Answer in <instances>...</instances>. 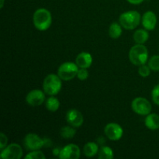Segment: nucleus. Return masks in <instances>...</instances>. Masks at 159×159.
Instances as JSON below:
<instances>
[{"label":"nucleus","mask_w":159,"mask_h":159,"mask_svg":"<svg viewBox=\"0 0 159 159\" xmlns=\"http://www.w3.org/2000/svg\"><path fill=\"white\" fill-rule=\"evenodd\" d=\"M138 73L141 77H148L151 73V68H149L148 65L147 66L145 65H142L138 69Z\"/></svg>","instance_id":"nucleus-24"},{"label":"nucleus","mask_w":159,"mask_h":159,"mask_svg":"<svg viewBox=\"0 0 159 159\" xmlns=\"http://www.w3.org/2000/svg\"><path fill=\"white\" fill-rule=\"evenodd\" d=\"M122 34V26L117 23H113L109 28V35L111 38H119Z\"/></svg>","instance_id":"nucleus-18"},{"label":"nucleus","mask_w":159,"mask_h":159,"mask_svg":"<svg viewBox=\"0 0 159 159\" xmlns=\"http://www.w3.org/2000/svg\"><path fill=\"white\" fill-rule=\"evenodd\" d=\"M45 99V95L43 91L40 89H34L30 92L26 97L28 105L31 107H37L41 105Z\"/></svg>","instance_id":"nucleus-11"},{"label":"nucleus","mask_w":159,"mask_h":159,"mask_svg":"<svg viewBox=\"0 0 159 159\" xmlns=\"http://www.w3.org/2000/svg\"><path fill=\"white\" fill-rule=\"evenodd\" d=\"M106 136L111 141H118L120 139L124 134V130L120 125L116 123H110L104 129Z\"/></svg>","instance_id":"nucleus-9"},{"label":"nucleus","mask_w":159,"mask_h":159,"mask_svg":"<svg viewBox=\"0 0 159 159\" xmlns=\"http://www.w3.org/2000/svg\"><path fill=\"white\" fill-rule=\"evenodd\" d=\"M23 156L22 148L17 144H11L2 149L0 157L3 159H20Z\"/></svg>","instance_id":"nucleus-8"},{"label":"nucleus","mask_w":159,"mask_h":159,"mask_svg":"<svg viewBox=\"0 0 159 159\" xmlns=\"http://www.w3.org/2000/svg\"><path fill=\"white\" fill-rule=\"evenodd\" d=\"M149 38V34L147 30L143 29L138 30L134 34V40L136 43L139 44H144Z\"/></svg>","instance_id":"nucleus-16"},{"label":"nucleus","mask_w":159,"mask_h":159,"mask_svg":"<svg viewBox=\"0 0 159 159\" xmlns=\"http://www.w3.org/2000/svg\"><path fill=\"white\" fill-rule=\"evenodd\" d=\"M79 66L76 63L65 62L63 63L57 70V75L63 81H70L77 76Z\"/></svg>","instance_id":"nucleus-5"},{"label":"nucleus","mask_w":159,"mask_h":159,"mask_svg":"<svg viewBox=\"0 0 159 159\" xmlns=\"http://www.w3.org/2000/svg\"><path fill=\"white\" fill-rule=\"evenodd\" d=\"M152 98L153 102L156 105L159 106V85L154 87L153 90L152 92Z\"/></svg>","instance_id":"nucleus-25"},{"label":"nucleus","mask_w":159,"mask_h":159,"mask_svg":"<svg viewBox=\"0 0 159 159\" xmlns=\"http://www.w3.org/2000/svg\"><path fill=\"white\" fill-rule=\"evenodd\" d=\"M4 6V0H1V3H0V8H2Z\"/></svg>","instance_id":"nucleus-30"},{"label":"nucleus","mask_w":159,"mask_h":159,"mask_svg":"<svg viewBox=\"0 0 159 159\" xmlns=\"http://www.w3.org/2000/svg\"><path fill=\"white\" fill-rule=\"evenodd\" d=\"M75 63L80 68H89L93 63V57L88 52H81L76 57Z\"/></svg>","instance_id":"nucleus-14"},{"label":"nucleus","mask_w":159,"mask_h":159,"mask_svg":"<svg viewBox=\"0 0 159 159\" xmlns=\"http://www.w3.org/2000/svg\"><path fill=\"white\" fill-rule=\"evenodd\" d=\"M33 21L35 27L40 31L48 30L51 26L52 22L51 13L48 9H38L35 11L33 16Z\"/></svg>","instance_id":"nucleus-1"},{"label":"nucleus","mask_w":159,"mask_h":159,"mask_svg":"<svg viewBox=\"0 0 159 159\" xmlns=\"http://www.w3.org/2000/svg\"><path fill=\"white\" fill-rule=\"evenodd\" d=\"M99 147L98 144L94 142H89L85 144L83 148V153L86 157H93L98 154Z\"/></svg>","instance_id":"nucleus-17"},{"label":"nucleus","mask_w":159,"mask_h":159,"mask_svg":"<svg viewBox=\"0 0 159 159\" xmlns=\"http://www.w3.org/2000/svg\"><path fill=\"white\" fill-rule=\"evenodd\" d=\"M60 152H61L60 149L54 148V150H53V155H54V156H59V155H60Z\"/></svg>","instance_id":"nucleus-29"},{"label":"nucleus","mask_w":159,"mask_h":159,"mask_svg":"<svg viewBox=\"0 0 159 159\" xmlns=\"http://www.w3.org/2000/svg\"><path fill=\"white\" fill-rule=\"evenodd\" d=\"M25 158L26 159H44L46 157L40 151L36 150L26 155Z\"/></svg>","instance_id":"nucleus-23"},{"label":"nucleus","mask_w":159,"mask_h":159,"mask_svg":"<svg viewBox=\"0 0 159 159\" xmlns=\"http://www.w3.org/2000/svg\"><path fill=\"white\" fill-rule=\"evenodd\" d=\"M148 66L152 71H159V55H155L150 58Z\"/></svg>","instance_id":"nucleus-22"},{"label":"nucleus","mask_w":159,"mask_h":159,"mask_svg":"<svg viewBox=\"0 0 159 159\" xmlns=\"http://www.w3.org/2000/svg\"><path fill=\"white\" fill-rule=\"evenodd\" d=\"M99 159H112L113 158V152L108 146H102L98 152Z\"/></svg>","instance_id":"nucleus-20"},{"label":"nucleus","mask_w":159,"mask_h":159,"mask_svg":"<svg viewBox=\"0 0 159 159\" xmlns=\"http://www.w3.org/2000/svg\"><path fill=\"white\" fill-rule=\"evenodd\" d=\"M128 2L131 3V4H134V5H138V4H140V3L142 2L144 0H127Z\"/></svg>","instance_id":"nucleus-28"},{"label":"nucleus","mask_w":159,"mask_h":159,"mask_svg":"<svg viewBox=\"0 0 159 159\" xmlns=\"http://www.w3.org/2000/svg\"><path fill=\"white\" fill-rule=\"evenodd\" d=\"M148 58V51L144 44L137 43L132 47L129 52V59L134 65L141 66L145 65Z\"/></svg>","instance_id":"nucleus-2"},{"label":"nucleus","mask_w":159,"mask_h":159,"mask_svg":"<svg viewBox=\"0 0 159 159\" xmlns=\"http://www.w3.org/2000/svg\"><path fill=\"white\" fill-rule=\"evenodd\" d=\"M43 89L44 93L49 96L57 95L61 89V79L57 75H48L43 80Z\"/></svg>","instance_id":"nucleus-3"},{"label":"nucleus","mask_w":159,"mask_h":159,"mask_svg":"<svg viewBox=\"0 0 159 159\" xmlns=\"http://www.w3.org/2000/svg\"><path fill=\"white\" fill-rule=\"evenodd\" d=\"M66 120L68 124L74 127H79L84 121L82 113L75 109H71L66 113Z\"/></svg>","instance_id":"nucleus-12"},{"label":"nucleus","mask_w":159,"mask_h":159,"mask_svg":"<svg viewBox=\"0 0 159 159\" xmlns=\"http://www.w3.org/2000/svg\"><path fill=\"white\" fill-rule=\"evenodd\" d=\"M24 145L30 151L40 150L45 145V141L36 134H28L24 138Z\"/></svg>","instance_id":"nucleus-7"},{"label":"nucleus","mask_w":159,"mask_h":159,"mask_svg":"<svg viewBox=\"0 0 159 159\" xmlns=\"http://www.w3.org/2000/svg\"><path fill=\"white\" fill-rule=\"evenodd\" d=\"M8 142L7 137L5 135V134L1 133L0 134V149L2 150L6 147V144Z\"/></svg>","instance_id":"nucleus-27"},{"label":"nucleus","mask_w":159,"mask_h":159,"mask_svg":"<svg viewBox=\"0 0 159 159\" xmlns=\"http://www.w3.org/2000/svg\"><path fill=\"white\" fill-rule=\"evenodd\" d=\"M132 110L134 113L139 115L147 116L152 111V105L147 99L143 97H138L132 101Z\"/></svg>","instance_id":"nucleus-6"},{"label":"nucleus","mask_w":159,"mask_h":159,"mask_svg":"<svg viewBox=\"0 0 159 159\" xmlns=\"http://www.w3.org/2000/svg\"><path fill=\"white\" fill-rule=\"evenodd\" d=\"M76 130L74 129V127L72 126H66V127H64L63 128H61V136L63 138L65 139H70V138H72L75 135Z\"/></svg>","instance_id":"nucleus-21"},{"label":"nucleus","mask_w":159,"mask_h":159,"mask_svg":"<svg viewBox=\"0 0 159 159\" xmlns=\"http://www.w3.org/2000/svg\"><path fill=\"white\" fill-rule=\"evenodd\" d=\"M141 15L137 11H128L122 13L120 16V24L126 30H134L141 22Z\"/></svg>","instance_id":"nucleus-4"},{"label":"nucleus","mask_w":159,"mask_h":159,"mask_svg":"<svg viewBox=\"0 0 159 159\" xmlns=\"http://www.w3.org/2000/svg\"><path fill=\"white\" fill-rule=\"evenodd\" d=\"M142 25L147 30H153L157 24V16L152 11H148L143 15Z\"/></svg>","instance_id":"nucleus-13"},{"label":"nucleus","mask_w":159,"mask_h":159,"mask_svg":"<svg viewBox=\"0 0 159 159\" xmlns=\"http://www.w3.org/2000/svg\"><path fill=\"white\" fill-rule=\"evenodd\" d=\"M144 124L149 130H158L159 129V115L156 113H149L146 116Z\"/></svg>","instance_id":"nucleus-15"},{"label":"nucleus","mask_w":159,"mask_h":159,"mask_svg":"<svg viewBox=\"0 0 159 159\" xmlns=\"http://www.w3.org/2000/svg\"><path fill=\"white\" fill-rule=\"evenodd\" d=\"M77 77L81 81H84L88 79L89 72L87 71V68H80V69H79Z\"/></svg>","instance_id":"nucleus-26"},{"label":"nucleus","mask_w":159,"mask_h":159,"mask_svg":"<svg viewBox=\"0 0 159 159\" xmlns=\"http://www.w3.org/2000/svg\"><path fill=\"white\" fill-rule=\"evenodd\" d=\"M58 157L61 159H78L80 157V149L76 144H69L61 149Z\"/></svg>","instance_id":"nucleus-10"},{"label":"nucleus","mask_w":159,"mask_h":159,"mask_svg":"<svg viewBox=\"0 0 159 159\" xmlns=\"http://www.w3.org/2000/svg\"><path fill=\"white\" fill-rule=\"evenodd\" d=\"M60 107V102L54 96H51L46 101V107L49 111L56 112Z\"/></svg>","instance_id":"nucleus-19"}]
</instances>
